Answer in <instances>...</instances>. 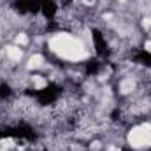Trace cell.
Masks as SVG:
<instances>
[{
    "label": "cell",
    "mask_w": 151,
    "mask_h": 151,
    "mask_svg": "<svg viewBox=\"0 0 151 151\" xmlns=\"http://www.w3.org/2000/svg\"><path fill=\"white\" fill-rule=\"evenodd\" d=\"M51 46V51L56 53L60 58H65V60H70V62H77L81 58L86 56V51H84V44L79 40V39L72 37L69 34H58L51 39L49 42Z\"/></svg>",
    "instance_id": "6da1fadb"
},
{
    "label": "cell",
    "mask_w": 151,
    "mask_h": 151,
    "mask_svg": "<svg viewBox=\"0 0 151 151\" xmlns=\"http://www.w3.org/2000/svg\"><path fill=\"white\" fill-rule=\"evenodd\" d=\"M128 142L134 148H150L151 146V125H139L128 134Z\"/></svg>",
    "instance_id": "7a4b0ae2"
},
{
    "label": "cell",
    "mask_w": 151,
    "mask_h": 151,
    "mask_svg": "<svg viewBox=\"0 0 151 151\" xmlns=\"http://www.w3.org/2000/svg\"><path fill=\"white\" fill-rule=\"evenodd\" d=\"M5 55H7V58H9V60H12V62H18V60H21V56H23V51H21L18 46H7V49H5Z\"/></svg>",
    "instance_id": "3957f363"
},
{
    "label": "cell",
    "mask_w": 151,
    "mask_h": 151,
    "mask_svg": "<svg viewBox=\"0 0 151 151\" xmlns=\"http://www.w3.org/2000/svg\"><path fill=\"white\" fill-rule=\"evenodd\" d=\"M42 65H44V58H42L40 55L32 56L30 62H28V69H39V67H42Z\"/></svg>",
    "instance_id": "277c9868"
},
{
    "label": "cell",
    "mask_w": 151,
    "mask_h": 151,
    "mask_svg": "<svg viewBox=\"0 0 151 151\" xmlns=\"http://www.w3.org/2000/svg\"><path fill=\"white\" fill-rule=\"evenodd\" d=\"M47 84V81L42 77V76H34V86L37 88V90H40V88H44Z\"/></svg>",
    "instance_id": "5b68a950"
},
{
    "label": "cell",
    "mask_w": 151,
    "mask_h": 151,
    "mask_svg": "<svg viewBox=\"0 0 151 151\" xmlns=\"http://www.w3.org/2000/svg\"><path fill=\"white\" fill-rule=\"evenodd\" d=\"M16 42H18L19 46H27V44H28V37H27L25 34H19V35L16 37Z\"/></svg>",
    "instance_id": "8992f818"
},
{
    "label": "cell",
    "mask_w": 151,
    "mask_h": 151,
    "mask_svg": "<svg viewBox=\"0 0 151 151\" xmlns=\"http://www.w3.org/2000/svg\"><path fill=\"white\" fill-rule=\"evenodd\" d=\"M144 47H146V51H150L151 53V40H148V42L144 44Z\"/></svg>",
    "instance_id": "52a82bcc"
},
{
    "label": "cell",
    "mask_w": 151,
    "mask_h": 151,
    "mask_svg": "<svg viewBox=\"0 0 151 151\" xmlns=\"http://www.w3.org/2000/svg\"><path fill=\"white\" fill-rule=\"evenodd\" d=\"M107 151H121V150H119L118 146H109V148H107Z\"/></svg>",
    "instance_id": "ba28073f"
},
{
    "label": "cell",
    "mask_w": 151,
    "mask_h": 151,
    "mask_svg": "<svg viewBox=\"0 0 151 151\" xmlns=\"http://www.w3.org/2000/svg\"><path fill=\"white\" fill-rule=\"evenodd\" d=\"M119 2H125V0H119Z\"/></svg>",
    "instance_id": "9c48e42d"
}]
</instances>
